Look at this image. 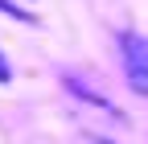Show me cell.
Wrapping results in <instances>:
<instances>
[{
  "instance_id": "cell-1",
  "label": "cell",
  "mask_w": 148,
  "mask_h": 144,
  "mask_svg": "<svg viewBox=\"0 0 148 144\" xmlns=\"http://www.w3.org/2000/svg\"><path fill=\"white\" fill-rule=\"evenodd\" d=\"M119 58H123V74H127V82H132V91L148 95V37L123 33L119 37Z\"/></svg>"
},
{
  "instance_id": "cell-2",
  "label": "cell",
  "mask_w": 148,
  "mask_h": 144,
  "mask_svg": "<svg viewBox=\"0 0 148 144\" xmlns=\"http://www.w3.org/2000/svg\"><path fill=\"white\" fill-rule=\"evenodd\" d=\"M0 12H12V16H16V21H25V25H33V16H29L25 8H16V4H12V0H0Z\"/></svg>"
},
{
  "instance_id": "cell-3",
  "label": "cell",
  "mask_w": 148,
  "mask_h": 144,
  "mask_svg": "<svg viewBox=\"0 0 148 144\" xmlns=\"http://www.w3.org/2000/svg\"><path fill=\"white\" fill-rule=\"evenodd\" d=\"M8 78H12V66H8L4 53H0V82H8Z\"/></svg>"
}]
</instances>
